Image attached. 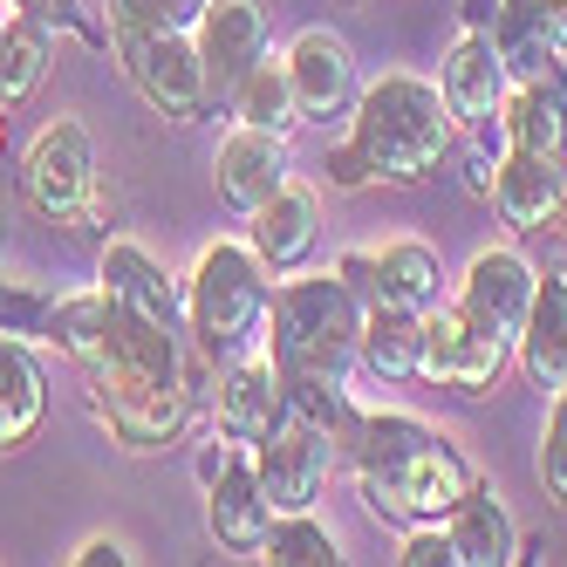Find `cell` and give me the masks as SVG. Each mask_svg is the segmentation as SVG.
<instances>
[{
  "mask_svg": "<svg viewBox=\"0 0 567 567\" xmlns=\"http://www.w3.org/2000/svg\"><path fill=\"white\" fill-rule=\"evenodd\" d=\"M233 124H254V131H274V137H295L301 131V110H295V83H288V62L267 55L247 69V83L233 96Z\"/></svg>",
  "mask_w": 567,
  "mask_h": 567,
  "instance_id": "obj_28",
  "label": "cell"
},
{
  "mask_svg": "<svg viewBox=\"0 0 567 567\" xmlns=\"http://www.w3.org/2000/svg\"><path fill=\"white\" fill-rule=\"evenodd\" d=\"M198 485H206V534L219 554H239V560H260V540H267V493H260V472H254V444H233V437H213V452L198 458Z\"/></svg>",
  "mask_w": 567,
  "mask_h": 567,
  "instance_id": "obj_8",
  "label": "cell"
},
{
  "mask_svg": "<svg viewBox=\"0 0 567 567\" xmlns=\"http://www.w3.org/2000/svg\"><path fill=\"white\" fill-rule=\"evenodd\" d=\"M280 411H288V390H280L267 349H254V355L226 362V370H213V424H219V437L260 444L280 424Z\"/></svg>",
  "mask_w": 567,
  "mask_h": 567,
  "instance_id": "obj_18",
  "label": "cell"
},
{
  "mask_svg": "<svg viewBox=\"0 0 567 567\" xmlns=\"http://www.w3.org/2000/svg\"><path fill=\"white\" fill-rule=\"evenodd\" d=\"M206 0H110V28H157V34H192Z\"/></svg>",
  "mask_w": 567,
  "mask_h": 567,
  "instance_id": "obj_31",
  "label": "cell"
},
{
  "mask_svg": "<svg viewBox=\"0 0 567 567\" xmlns=\"http://www.w3.org/2000/svg\"><path fill=\"white\" fill-rule=\"evenodd\" d=\"M21 8H34V14H49L55 28H83V21H75V8H83V0H21ZM90 34V28H83Z\"/></svg>",
  "mask_w": 567,
  "mask_h": 567,
  "instance_id": "obj_35",
  "label": "cell"
},
{
  "mask_svg": "<svg viewBox=\"0 0 567 567\" xmlns=\"http://www.w3.org/2000/svg\"><path fill=\"white\" fill-rule=\"evenodd\" d=\"M267 355L301 417H315L336 444L355 424L349 383L362 370V301L355 288L329 274H280L274 280V315H267Z\"/></svg>",
  "mask_w": 567,
  "mask_h": 567,
  "instance_id": "obj_2",
  "label": "cell"
},
{
  "mask_svg": "<svg viewBox=\"0 0 567 567\" xmlns=\"http://www.w3.org/2000/svg\"><path fill=\"white\" fill-rule=\"evenodd\" d=\"M506 90H513V75H506V62L493 49V28H465L452 42V55H444V69H437V96L452 110V131L493 124Z\"/></svg>",
  "mask_w": 567,
  "mask_h": 567,
  "instance_id": "obj_16",
  "label": "cell"
},
{
  "mask_svg": "<svg viewBox=\"0 0 567 567\" xmlns=\"http://www.w3.org/2000/svg\"><path fill=\"white\" fill-rule=\"evenodd\" d=\"M0 151H8V110H0Z\"/></svg>",
  "mask_w": 567,
  "mask_h": 567,
  "instance_id": "obj_37",
  "label": "cell"
},
{
  "mask_svg": "<svg viewBox=\"0 0 567 567\" xmlns=\"http://www.w3.org/2000/svg\"><path fill=\"white\" fill-rule=\"evenodd\" d=\"M34 342L83 370L90 411L124 452H165L185 437L192 417L185 329L151 321L103 288H83V295H49Z\"/></svg>",
  "mask_w": 567,
  "mask_h": 567,
  "instance_id": "obj_1",
  "label": "cell"
},
{
  "mask_svg": "<svg viewBox=\"0 0 567 567\" xmlns=\"http://www.w3.org/2000/svg\"><path fill=\"white\" fill-rule=\"evenodd\" d=\"M0 247H8V226H0ZM42 308H49V295H21V288H8V280H0V336H28V342H34V329H42Z\"/></svg>",
  "mask_w": 567,
  "mask_h": 567,
  "instance_id": "obj_33",
  "label": "cell"
},
{
  "mask_svg": "<svg viewBox=\"0 0 567 567\" xmlns=\"http://www.w3.org/2000/svg\"><path fill=\"white\" fill-rule=\"evenodd\" d=\"M49 69H55V21L21 8V0H0V110H21L49 83Z\"/></svg>",
  "mask_w": 567,
  "mask_h": 567,
  "instance_id": "obj_22",
  "label": "cell"
},
{
  "mask_svg": "<svg viewBox=\"0 0 567 567\" xmlns=\"http://www.w3.org/2000/svg\"><path fill=\"white\" fill-rule=\"evenodd\" d=\"M444 534H452L458 567H506V560H519L513 513H506V499H499L478 472H472V485H465V499L444 513Z\"/></svg>",
  "mask_w": 567,
  "mask_h": 567,
  "instance_id": "obj_24",
  "label": "cell"
},
{
  "mask_svg": "<svg viewBox=\"0 0 567 567\" xmlns=\"http://www.w3.org/2000/svg\"><path fill=\"white\" fill-rule=\"evenodd\" d=\"M534 478H540V493L567 513V390L547 396V431H540V452H534Z\"/></svg>",
  "mask_w": 567,
  "mask_h": 567,
  "instance_id": "obj_30",
  "label": "cell"
},
{
  "mask_svg": "<svg viewBox=\"0 0 567 567\" xmlns=\"http://www.w3.org/2000/svg\"><path fill=\"white\" fill-rule=\"evenodd\" d=\"M506 151H567V83H513L499 103Z\"/></svg>",
  "mask_w": 567,
  "mask_h": 567,
  "instance_id": "obj_27",
  "label": "cell"
},
{
  "mask_svg": "<svg viewBox=\"0 0 567 567\" xmlns=\"http://www.w3.org/2000/svg\"><path fill=\"white\" fill-rule=\"evenodd\" d=\"M534 260H526L519 247H485L472 267H465V280H458V308L478 321L493 342H519V321H526V301H534Z\"/></svg>",
  "mask_w": 567,
  "mask_h": 567,
  "instance_id": "obj_15",
  "label": "cell"
},
{
  "mask_svg": "<svg viewBox=\"0 0 567 567\" xmlns=\"http://www.w3.org/2000/svg\"><path fill=\"white\" fill-rule=\"evenodd\" d=\"M124 560H131L124 540H83V547L69 554V567H124Z\"/></svg>",
  "mask_w": 567,
  "mask_h": 567,
  "instance_id": "obj_34",
  "label": "cell"
},
{
  "mask_svg": "<svg viewBox=\"0 0 567 567\" xmlns=\"http://www.w3.org/2000/svg\"><path fill=\"white\" fill-rule=\"evenodd\" d=\"M198 55H206V75H213V96L226 103L247 69L274 55V28H267V0H206V14L192 28Z\"/></svg>",
  "mask_w": 567,
  "mask_h": 567,
  "instance_id": "obj_14",
  "label": "cell"
},
{
  "mask_svg": "<svg viewBox=\"0 0 567 567\" xmlns=\"http://www.w3.org/2000/svg\"><path fill=\"white\" fill-rule=\"evenodd\" d=\"M178 288H185V349L206 370H226V362L267 349L274 274L247 239H213Z\"/></svg>",
  "mask_w": 567,
  "mask_h": 567,
  "instance_id": "obj_5",
  "label": "cell"
},
{
  "mask_svg": "<svg viewBox=\"0 0 567 567\" xmlns=\"http://www.w3.org/2000/svg\"><path fill=\"white\" fill-rule=\"evenodd\" d=\"M103 42L116 49L124 62L131 90L157 110L172 116V124H198V116H213V75H206V55H198L192 34H157V28H103Z\"/></svg>",
  "mask_w": 567,
  "mask_h": 567,
  "instance_id": "obj_7",
  "label": "cell"
},
{
  "mask_svg": "<svg viewBox=\"0 0 567 567\" xmlns=\"http://www.w3.org/2000/svg\"><path fill=\"white\" fill-rule=\"evenodd\" d=\"M280 62H288L301 124H349L362 83H355V55H349V42H342L336 28H301Z\"/></svg>",
  "mask_w": 567,
  "mask_h": 567,
  "instance_id": "obj_13",
  "label": "cell"
},
{
  "mask_svg": "<svg viewBox=\"0 0 567 567\" xmlns=\"http://www.w3.org/2000/svg\"><path fill=\"white\" fill-rule=\"evenodd\" d=\"M96 288L116 295V301H131L137 315L151 321H172V329H185V288L157 267V254H144L137 239H110L103 260H96Z\"/></svg>",
  "mask_w": 567,
  "mask_h": 567,
  "instance_id": "obj_23",
  "label": "cell"
},
{
  "mask_svg": "<svg viewBox=\"0 0 567 567\" xmlns=\"http://www.w3.org/2000/svg\"><path fill=\"white\" fill-rule=\"evenodd\" d=\"M336 458H342V444L288 403V411H280V424L254 444V472H260L267 506H274V513H308L321 493H329Z\"/></svg>",
  "mask_w": 567,
  "mask_h": 567,
  "instance_id": "obj_9",
  "label": "cell"
},
{
  "mask_svg": "<svg viewBox=\"0 0 567 567\" xmlns=\"http://www.w3.org/2000/svg\"><path fill=\"white\" fill-rule=\"evenodd\" d=\"M260 560H267V567H336L342 547H336V534H329V526L315 519V506H308V513H274V519H267Z\"/></svg>",
  "mask_w": 567,
  "mask_h": 567,
  "instance_id": "obj_29",
  "label": "cell"
},
{
  "mask_svg": "<svg viewBox=\"0 0 567 567\" xmlns=\"http://www.w3.org/2000/svg\"><path fill=\"white\" fill-rule=\"evenodd\" d=\"M295 178V157H288V137L274 131H254V124H233L213 151V185H219V206H233L247 219L260 198H274L280 185Z\"/></svg>",
  "mask_w": 567,
  "mask_h": 567,
  "instance_id": "obj_17",
  "label": "cell"
},
{
  "mask_svg": "<svg viewBox=\"0 0 567 567\" xmlns=\"http://www.w3.org/2000/svg\"><path fill=\"white\" fill-rule=\"evenodd\" d=\"M336 274L355 288V301H390V308H411V315H431L444 301V260L424 239H390L377 254H342Z\"/></svg>",
  "mask_w": 567,
  "mask_h": 567,
  "instance_id": "obj_12",
  "label": "cell"
},
{
  "mask_svg": "<svg viewBox=\"0 0 567 567\" xmlns=\"http://www.w3.org/2000/svg\"><path fill=\"white\" fill-rule=\"evenodd\" d=\"M458 131L444 110L431 75L390 69L370 90H355L349 137L329 151V185L336 192H370V185H424L444 157H452Z\"/></svg>",
  "mask_w": 567,
  "mask_h": 567,
  "instance_id": "obj_4",
  "label": "cell"
},
{
  "mask_svg": "<svg viewBox=\"0 0 567 567\" xmlns=\"http://www.w3.org/2000/svg\"><path fill=\"white\" fill-rule=\"evenodd\" d=\"M493 213L513 233H560L567 239V151H506L493 165Z\"/></svg>",
  "mask_w": 567,
  "mask_h": 567,
  "instance_id": "obj_11",
  "label": "cell"
},
{
  "mask_svg": "<svg viewBox=\"0 0 567 567\" xmlns=\"http://www.w3.org/2000/svg\"><path fill=\"white\" fill-rule=\"evenodd\" d=\"M417 342H424V315L390 308V301H362V370L383 383H411L417 377Z\"/></svg>",
  "mask_w": 567,
  "mask_h": 567,
  "instance_id": "obj_26",
  "label": "cell"
},
{
  "mask_svg": "<svg viewBox=\"0 0 567 567\" xmlns=\"http://www.w3.org/2000/svg\"><path fill=\"white\" fill-rule=\"evenodd\" d=\"M513 362H519V377L540 396L567 390V274H540L534 280V301H526Z\"/></svg>",
  "mask_w": 567,
  "mask_h": 567,
  "instance_id": "obj_20",
  "label": "cell"
},
{
  "mask_svg": "<svg viewBox=\"0 0 567 567\" xmlns=\"http://www.w3.org/2000/svg\"><path fill=\"white\" fill-rule=\"evenodd\" d=\"M506 362H513V349L485 336L452 295L424 315V342H417V377L424 383L458 390V396H485V390L506 377Z\"/></svg>",
  "mask_w": 567,
  "mask_h": 567,
  "instance_id": "obj_10",
  "label": "cell"
},
{
  "mask_svg": "<svg viewBox=\"0 0 567 567\" xmlns=\"http://www.w3.org/2000/svg\"><path fill=\"white\" fill-rule=\"evenodd\" d=\"M21 206L62 233H83L96 219V137L83 116H55V124L28 144L21 157Z\"/></svg>",
  "mask_w": 567,
  "mask_h": 567,
  "instance_id": "obj_6",
  "label": "cell"
},
{
  "mask_svg": "<svg viewBox=\"0 0 567 567\" xmlns=\"http://www.w3.org/2000/svg\"><path fill=\"white\" fill-rule=\"evenodd\" d=\"M342 458H349L362 506L383 526H437L472 485L465 452L411 411H355Z\"/></svg>",
  "mask_w": 567,
  "mask_h": 567,
  "instance_id": "obj_3",
  "label": "cell"
},
{
  "mask_svg": "<svg viewBox=\"0 0 567 567\" xmlns=\"http://www.w3.org/2000/svg\"><path fill=\"white\" fill-rule=\"evenodd\" d=\"M49 417V362L34 355L28 336H0V458L34 444Z\"/></svg>",
  "mask_w": 567,
  "mask_h": 567,
  "instance_id": "obj_21",
  "label": "cell"
},
{
  "mask_svg": "<svg viewBox=\"0 0 567 567\" xmlns=\"http://www.w3.org/2000/svg\"><path fill=\"white\" fill-rule=\"evenodd\" d=\"M315 239H321V192L288 178L274 198H260V206L247 213V247L267 260V274H301L308 254H315Z\"/></svg>",
  "mask_w": 567,
  "mask_h": 567,
  "instance_id": "obj_19",
  "label": "cell"
},
{
  "mask_svg": "<svg viewBox=\"0 0 567 567\" xmlns=\"http://www.w3.org/2000/svg\"><path fill=\"white\" fill-rule=\"evenodd\" d=\"M396 567H458V554H452V534H444V519H437V526H403Z\"/></svg>",
  "mask_w": 567,
  "mask_h": 567,
  "instance_id": "obj_32",
  "label": "cell"
},
{
  "mask_svg": "<svg viewBox=\"0 0 567 567\" xmlns=\"http://www.w3.org/2000/svg\"><path fill=\"white\" fill-rule=\"evenodd\" d=\"M540 8V21H547V34H554V49L567 55V0H534Z\"/></svg>",
  "mask_w": 567,
  "mask_h": 567,
  "instance_id": "obj_36",
  "label": "cell"
},
{
  "mask_svg": "<svg viewBox=\"0 0 567 567\" xmlns=\"http://www.w3.org/2000/svg\"><path fill=\"white\" fill-rule=\"evenodd\" d=\"M493 49L513 83H567V55L554 49L534 0H499L493 8Z\"/></svg>",
  "mask_w": 567,
  "mask_h": 567,
  "instance_id": "obj_25",
  "label": "cell"
}]
</instances>
